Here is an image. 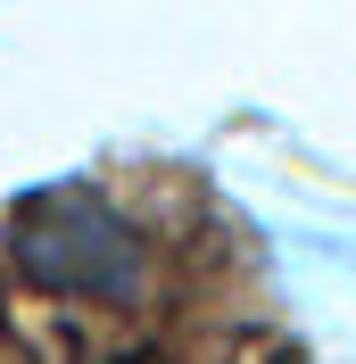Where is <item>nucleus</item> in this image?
<instances>
[{
	"instance_id": "nucleus-1",
	"label": "nucleus",
	"mask_w": 356,
	"mask_h": 364,
	"mask_svg": "<svg viewBox=\"0 0 356 364\" xmlns=\"http://www.w3.org/2000/svg\"><path fill=\"white\" fill-rule=\"evenodd\" d=\"M9 249H17V265L42 290H75V298H141V273H150L133 224L108 199H91V191H42V199H25Z\"/></svg>"
}]
</instances>
